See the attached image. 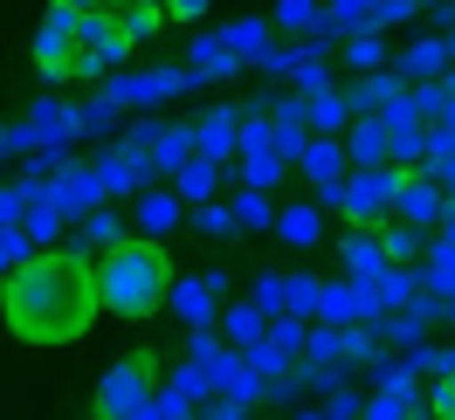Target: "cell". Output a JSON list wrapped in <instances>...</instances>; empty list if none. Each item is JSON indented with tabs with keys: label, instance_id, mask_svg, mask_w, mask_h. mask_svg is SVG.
<instances>
[{
	"label": "cell",
	"instance_id": "cell-10",
	"mask_svg": "<svg viewBox=\"0 0 455 420\" xmlns=\"http://www.w3.org/2000/svg\"><path fill=\"white\" fill-rule=\"evenodd\" d=\"M172 317H180L187 331H207V324H214V282L207 276H180L172 282Z\"/></svg>",
	"mask_w": 455,
	"mask_h": 420
},
{
	"label": "cell",
	"instance_id": "cell-17",
	"mask_svg": "<svg viewBox=\"0 0 455 420\" xmlns=\"http://www.w3.org/2000/svg\"><path fill=\"white\" fill-rule=\"evenodd\" d=\"M379 242H387V262H400V269H407V262H414V255H427L435 249V242H427V227H414V221H387L379 227Z\"/></svg>",
	"mask_w": 455,
	"mask_h": 420
},
{
	"label": "cell",
	"instance_id": "cell-4",
	"mask_svg": "<svg viewBox=\"0 0 455 420\" xmlns=\"http://www.w3.org/2000/svg\"><path fill=\"white\" fill-rule=\"evenodd\" d=\"M159 352H132V359L104 365V379H97V400H90V414L97 420H132L145 400H159Z\"/></svg>",
	"mask_w": 455,
	"mask_h": 420
},
{
	"label": "cell",
	"instance_id": "cell-18",
	"mask_svg": "<svg viewBox=\"0 0 455 420\" xmlns=\"http://www.w3.org/2000/svg\"><path fill=\"white\" fill-rule=\"evenodd\" d=\"M132 227L117 221L111 207H97V214H84V227H76V249H90V255H104V249H117Z\"/></svg>",
	"mask_w": 455,
	"mask_h": 420
},
{
	"label": "cell",
	"instance_id": "cell-14",
	"mask_svg": "<svg viewBox=\"0 0 455 420\" xmlns=\"http://www.w3.org/2000/svg\"><path fill=\"white\" fill-rule=\"evenodd\" d=\"M235 69H242V56L228 49V35H194V76L200 83H221Z\"/></svg>",
	"mask_w": 455,
	"mask_h": 420
},
{
	"label": "cell",
	"instance_id": "cell-12",
	"mask_svg": "<svg viewBox=\"0 0 455 420\" xmlns=\"http://www.w3.org/2000/svg\"><path fill=\"white\" fill-rule=\"evenodd\" d=\"M111 21H117V35H132V42H152L172 14H166V0H117Z\"/></svg>",
	"mask_w": 455,
	"mask_h": 420
},
{
	"label": "cell",
	"instance_id": "cell-23",
	"mask_svg": "<svg viewBox=\"0 0 455 420\" xmlns=\"http://www.w3.org/2000/svg\"><path fill=\"white\" fill-rule=\"evenodd\" d=\"M228 207H235V227H276V214H283V207L262 194V186H242Z\"/></svg>",
	"mask_w": 455,
	"mask_h": 420
},
{
	"label": "cell",
	"instance_id": "cell-27",
	"mask_svg": "<svg viewBox=\"0 0 455 420\" xmlns=\"http://www.w3.org/2000/svg\"><path fill=\"white\" fill-rule=\"evenodd\" d=\"M194 227L200 234H228V227H235V207H214V200H207V207H194Z\"/></svg>",
	"mask_w": 455,
	"mask_h": 420
},
{
	"label": "cell",
	"instance_id": "cell-8",
	"mask_svg": "<svg viewBox=\"0 0 455 420\" xmlns=\"http://www.w3.org/2000/svg\"><path fill=\"white\" fill-rule=\"evenodd\" d=\"M242 124H249V117L235 111V104H214V111H207V117L194 124V145H200V159H214V166H221L228 152H242Z\"/></svg>",
	"mask_w": 455,
	"mask_h": 420
},
{
	"label": "cell",
	"instance_id": "cell-24",
	"mask_svg": "<svg viewBox=\"0 0 455 420\" xmlns=\"http://www.w3.org/2000/svg\"><path fill=\"white\" fill-rule=\"evenodd\" d=\"M221 35L242 62H269V21H235V28H221Z\"/></svg>",
	"mask_w": 455,
	"mask_h": 420
},
{
	"label": "cell",
	"instance_id": "cell-5",
	"mask_svg": "<svg viewBox=\"0 0 455 420\" xmlns=\"http://www.w3.org/2000/svg\"><path fill=\"white\" fill-rule=\"evenodd\" d=\"M400 179H407V166H352L339 214L352 227H387L394 221V200H400Z\"/></svg>",
	"mask_w": 455,
	"mask_h": 420
},
{
	"label": "cell",
	"instance_id": "cell-15",
	"mask_svg": "<svg viewBox=\"0 0 455 420\" xmlns=\"http://www.w3.org/2000/svg\"><path fill=\"white\" fill-rule=\"evenodd\" d=\"M269 234H276L283 249H317V234H324V214H317V207H283Z\"/></svg>",
	"mask_w": 455,
	"mask_h": 420
},
{
	"label": "cell",
	"instance_id": "cell-22",
	"mask_svg": "<svg viewBox=\"0 0 455 420\" xmlns=\"http://www.w3.org/2000/svg\"><path fill=\"white\" fill-rule=\"evenodd\" d=\"M283 35H324V7L317 0H276V14H269Z\"/></svg>",
	"mask_w": 455,
	"mask_h": 420
},
{
	"label": "cell",
	"instance_id": "cell-31",
	"mask_svg": "<svg viewBox=\"0 0 455 420\" xmlns=\"http://www.w3.org/2000/svg\"><path fill=\"white\" fill-rule=\"evenodd\" d=\"M69 7H84V14H97V7H111V0H69Z\"/></svg>",
	"mask_w": 455,
	"mask_h": 420
},
{
	"label": "cell",
	"instance_id": "cell-32",
	"mask_svg": "<svg viewBox=\"0 0 455 420\" xmlns=\"http://www.w3.org/2000/svg\"><path fill=\"white\" fill-rule=\"evenodd\" d=\"M111 7H117V0H111Z\"/></svg>",
	"mask_w": 455,
	"mask_h": 420
},
{
	"label": "cell",
	"instance_id": "cell-2",
	"mask_svg": "<svg viewBox=\"0 0 455 420\" xmlns=\"http://www.w3.org/2000/svg\"><path fill=\"white\" fill-rule=\"evenodd\" d=\"M172 255L166 242H152V234H124L117 249L97 255V289H104V317L117 324H145V317H159L172 310Z\"/></svg>",
	"mask_w": 455,
	"mask_h": 420
},
{
	"label": "cell",
	"instance_id": "cell-19",
	"mask_svg": "<svg viewBox=\"0 0 455 420\" xmlns=\"http://www.w3.org/2000/svg\"><path fill=\"white\" fill-rule=\"evenodd\" d=\"M400 76H421V83L449 76V42H414V49H400Z\"/></svg>",
	"mask_w": 455,
	"mask_h": 420
},
{
	"label": "cell",
	"instance_id": "cell-11",
	"mask_svg": "<svg viewBox=\"0 0 455 420\" xmlns=\"http://www.w3.org/2000/svg\"><path fill=\"white\" fill-rule=\"evenodd\" d=\"M345 152H352V166H394V139H387V117H359V124L345 131Z\"/></svg>",
	"mask_w": 455,
	"mask_h": 420
},
{
	"label": "cell",
	"instance_id": "cell-13",
	"mask_svg": "<svg viewBox=\"0 0 455 420\" xmlns=\"http://www.w3.org/2000/svg\"><path fill=\"white\" fill-rule=\"evenodd\" d=\"M172 227H180V194H166V186H145V194H139V234L166 242Z\"/></svg>",
	"mask_w": 455,
	"mask_h": 420
},
{
	"label": "cell",
	"instance_id": "cell-9",
	"mask_svg": "<svg viewBox=\"0 0 455 420\" xmlns=\"http://www.w3.org/2000/svg\"><path fill=\"white\" fill-rule=\"evenodd\" d=\"M345 276H359V282H379L394 262H387V242H379V227H352L345 234Z\"/></svg>",
	"mask_w": 455,
	"mask_h": 420
},
{
	"label": "cell",
	"instance_id": "cell-30",
	"mask_svg": "<svg viewBox=\"0 0 455 420\" xmlns=\"http://www.w3.org/2000/svg\"><path fill=\"white\" fill-rule=\"evenodd\" d=\"M297 420H339V414H331V407H311V414H297Z\"/></svg>",
	"mask_w": 455,
	"mask_h": 420
},
{
	"label": "cell",
	"instance_id": "cell-7",
	"mask_svg": "<svg viewBox=\"0 0 455 420\" xmlns=\"http://www.w3.org/2000/svg\"><path fill=\"white\" fill-rule=\"evenodd\" d=\"M394 214H400V221H414V227H442V214H449V194H442V179H435V172H407V179H400Z\"/></svg>",
	"mask_w": 455,
	"mask_h": 420
},
{
	"label": "cell",
	"instance_id": "cell-26",
	"mask_svg": "<svg viewBox=\"0 0 455 420\" xmlns=\"http://www.w3.org/2000/svg\"><path fill=\"white\" fill-rule=\"evenodd\" d=\"M414 407H427V400H407V392H379V400H366V414H359V420H414Z\"/></svg>",
	"mask_w": 455,
	"mask_h": 420
},
{
	"label": "cell",
	"instance_id": "cell-3",
	"mask_svg": "<svg viewBox=\"0 0 455 420\" xmlns=\"http://www.w3.org/2000/svg\"><path fill=\"white\" fill-rule=\"evenodd\" d=\"M90 49V14L84 7H69V0H49L42 7V21L28 35V62L42 83H76V62Z\"/></svg>",
	"mask_w": 455,
	"mask_h": 420
},
{
	"label": "cell",
	"instance_id": "cell-6",
	"mask_svg": "<svg viewBox=\"0 0 455 420\" xmlns=\"http://www.w3.org/2000/svg\"><path fill=\"white\" fill-rule=\"evenodd\" d=\"M187 83H200L194 69H139V76H117L104 97H111V104H124V111H152V104L180 97Z\"/></svg>",
	"mask_w": 455,
	"mask_h": 420
},
{
	"label": "cell",
	"instance_id": "cell-21",
	"mask_svg": "<svg viewBox=\"0 0 455 420\" xmlns=\"http://www.w3.org/2000/svg\"><path fill=\"white\" fill-rule=\"evenodd\" d=\"M214 179H221V166L194 152V159L180 166V186H172V194H180V200H194V207H207V200H214Z\"/></svg>",
	"mask_w": 455,
	"mask_h": 420
},
{
	"label": "cell",
	"instance_id": "cell-1",
	"mask_svg": "<svg viewBox=\"0 0 455 420\" xmlns=\"http://www.w3.org/2000/svg\"><path fill=\"white\" fill-rule=\"evenodd\" d=\"M0 317L14 345L35 352H62V345H84L104 317V289H97V255L90 249H42L35 262L7 269L0 282Z\"/></svg>",
	"mask_w": 455,
	"mask_h": 420
},
{
	"label": "cell",
	"instance_id": "cell-28",
	"mask_svg": "<svg viewBox=\"0 0 455 420\" xmlns=\"http://www.w3.org/2000/svg\"><path fill=\"white\" fill-rule=\"evenodd\" d=\"M256 304L262 310H290V276H262L256 282Z\"/></svg>",
	"mask_w": 455,
	"mask_h": 420
},
{
	"label": "cell",
	"instance_id": "cell-25",
	"mask_svg": "<svg viewBox=\"0 0 455 420\" xmlns=\"http://www.w3.org/2000/svg\"><path fill=\"white\" fill-rule=\"evenodd\" d=\"M345 62H352V69H379V62H387V42H379V28L345 35Z\"/></svg>",
	"mask_w": 455,
	"mask_h": 420
},
{
	"label": "cell",
	"instance_id": "cell-20",
	"mask_svg": "<svg viewBox=\"0 0 455 420\" xmlns=\"http://www.w3.org/2000/svg\"><path fill=\"white\" fill-rule=\"evenodd\" d=\"M262 317H269L262 304H235V310L221 317V337L235 345V352H249V345H262Z\"/></svg>",
	"mask_w": 455,
	"mask_h": 420
},
{
	"label": "cell",
	"instance_id": "cell-16",
	"mask_svg": "<svg viewBox=\"0 0 455 420\" xmlns=\"http://www.w3.org/2000/svg\"><path fill=\"white\" fill-rule=\"evenodd\" d=\"M345 97H352V111H359V117H379V111L400 97V76H387V69H366V76L345 90Z\"/></svg>",
	"mask_w": 455,
	"mask_h": 420
},
{
	"label": "cell",
	"instance_id": "cell-29",
	"mask_svg": "<svg viewBox=\"0 0 455 420\" xmlns=\"http://www.w3.org/2000/svg\"><path fill=\"white\" fill-rule=\"evenodd\" d=\"M207 7H214V0H166L172 21H207Z\"/></svg>",
	"mask_w": 455,
	"mask_h": 420
}]
</instances>
